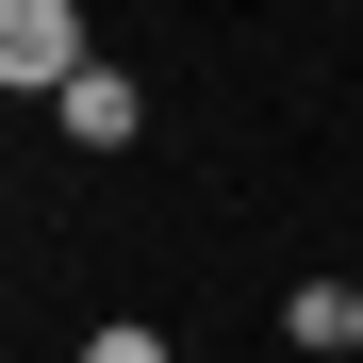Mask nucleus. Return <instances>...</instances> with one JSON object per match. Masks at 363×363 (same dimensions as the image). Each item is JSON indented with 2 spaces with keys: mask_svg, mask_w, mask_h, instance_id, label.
Here are the masks:
<instances>
[{
  "mask_svg": "<svg viewBox=\"0 0 363 363\" xmlns=\"http://www.w3.org/2000/svg\"><path fill=\"white\" fill-rule=\"evenodd\" d=\"M99 67V50H83V0H0V83H17V99H67Z\"/></svg>",
  "mask_w": 363,
  "mask_h": 363,
  "instance_id": "nucleus-1",
  "label": "nucleus"
},
{
  "mask_svg": "<svg viewBox=\"0 0 363 363\" xmlns=\"http://www.w3.org/2000/svg\"><path fill=\"white\" fill-rule=\"evenodd\" d=\"M50 116H67L83 149H133V133H149V83H133V67H83V83L50 99Z\"/></svg>",
  "mask_w": 363,
  "mask_h": 363,
  "instance_id": "nucleus-2",
  "label": "nucleus"
},
{
  "mask_svg": "<svg viewBox=\"0 0 363 363\" xmlns=\"http://www.w3.org/2000/svg\"><path fill=\"white\" fill-rule=\"evenodd\" d=\"M281 347H363V264L297 281V297H281Z\"/></svg>",
  "mask_w": 363,
  "mask_h": 363,
  "instance_id": "nucleus-3",
  "label": "nucleus"
},
{
  "mask_svg": "<svg viewBox=\"0 0 363 363\" xmlns=\"http://www.w3.org/2000/svg\"><path fill=\"white\" fill-rule=\"evenodd\" d=\"M83 363H165V330H149V314H116V330H83Z\"/></svg>",
  "mask_w": 363,
  "mask_h": 363,
  "instance_id": "nucleus-4",
  "label": "nucleus"
}]
</instances>
